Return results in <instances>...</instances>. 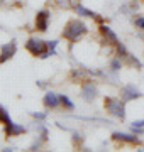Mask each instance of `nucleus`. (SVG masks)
<instances>
[{"label": "nucleus", "mask_w": 144, "mask_h": 152, "mask_svg": "<svg viewBox=\"0 0 144 152\" xmlns=\"http://www.w3.org/2000/svg\"><path fill=\"white\" fill-rule=\"evenodd\" d=\"M54 4L60 7V9H73V4H75V2H73V0H54Z\"/></svg>", "instance_id": "obj_18"}, {"label": "nucleus", "mask_w": 144, "mask_h": 152, "mask_svg": "<svg viewBox=\"0 0 144 152\" xmlns=\"http://www.w3.org/2000/svg\"><path fill=\"white\" fill-rule=\"evenodd\" d=\"M56 48H58V41H49L48 42V53H49V56L56 54Z\"/></svg>", "instance_id": "obj_19"}, {"label": "nucleus", "mask_w": 144, "mask_h": 152, "mask_svg": "<svg viewBox=\"0 0 144 152\" xmlns=\"http://www.w3.org/2000/svg\"><path fill=\"white\" fill-rule=\"evenodd\" d=\"M100 34H102V37H104V41H105L107 44H110V46H115L117 42H119V37H117V34L112 31L109 26H105V24H102L100 26Z\"/></svg>", "instance_id": "obj_8"}, {"label": "nucleus", "mask_w": 144, "mask_h": 152, "mask_svg": "<svg viewBox=\"0 0 144 152\" xmlns=\"http://www.w3.org/2000/svg\"><path fill=\"white\" fill-rule=\"evenodd\" d=\"M9 122H12L10 120V115H9V112H7L2 105H0V124H4V125H7Z\"/></svg>", "instance_id": "obj_15"}, {"label": "nucleus", "mask_w": 144, "mask_h": 152, "mask_svg": "<svg viewBox=\"0 0 144 152\" xmlns=\"http://www.w3.org/2000/svg\"><path fill=\"white\" fill-rule=\"evenodd\" d=\"M60 100H61V105H63L65 108L75 110V103H73L71 100H70V96H66V95H60Z\"/></svg>", "instance_id": "obj_14"}, {"label": "nucleus", "mask_w": 144, "mask_h": 152, "mask_svg": "<svg viewBox=\"0 0 144 152\" xmlns=\"http://www.w3.org/2000/svg\"><path fill=\"white\" fill-rule=\"evenodd\" d=\"M26 127L24 125H19V124H14V122H9L5 125V135L7 137H17V135H22L26 134Z\"/></svg>", "instance_id": "obj_9"}, {"label": "nucleus", "mask_w": 144, "mask_h": 152, "mask_svg": "<svg viewBox=\"0 0 144 152\" xmlns=\"http://www.w3.org/2000/svg\"><path fill=\"white\" fill-rule=\"evenodd\" d=\"M82 96L87 102L95 100V98L98 96V86L93 81H83V85H82Z\"/></svg>", "instance_id": "obj_5"}, {"label": "nucleus", "mask_w": 144, "mask_h": 152, "mask_svg": "<svg viewBox=\"0 0 144 152\" xmlns=\"http://www.w3.org/2000/svg\"><path fill=\"white\" fill-rule=\"evenodd\" d=\"M131 130H132L134 134H137V135H141V134H144V129H134V127H131Z\"/></svg>", "instance_id": "obj_24"}, {"label": "nucleus", "mask_w": 144, "mask_h": 152, "mask_svg": "<svg viewBox=\"0 0 144 152\" xmlns=\"http://www.w3.org/2000/svg\"><path fill=\"white\" fill-rule=\"evenodd\" d=\"M26 49L32 56H39V58H49V53H48V42H44L43 39H37V37H29L27 42H26Z\"/></svg>", "instance_id": "obj_3"}, {"label": "nucleus", "mask_w": 144, "mask_h": 152, "mask_svg": "<svg viewBox=\"0 0 144 152\" xmlns=\"http://www.w3.org/2000/svg\"><path fill=\"white\" fill-rule=\"evenodd\" d=\"M115 49H117V56H119V58H122V59H124V58H126V56H127V49H126V46H124V44L120 42V41H119V42L115 44Z\"/></svg>", "instance_id": "obj_17"}, {"label": "nucleus", "mask_w": 144, "mask_h": 152, "mask_svg": "<svg viewBox=\"0 0 144 152\" xmlns=\"http://www.w3.org/2000/svg\"><path fill=\"white\" fill-rule=\"evenodd\" d=\"M43 103H44L46 108H58L61 105V100H60V95H56L53 91H48L43 98Z\"/></svg>", "instance_id": "obj_12"}, {"label": "nucleus", "mask_w": 144, "mask_h": 152, "mask_svg": "<svg viewBox=\"0 0 144 152\" xmlns=\"http://www.w3.org/2000/svg\"><path fill=\"white\" fill-rule=\"evenodd\" d=\"M112 139L119 142H127V144H139L137 134H124V132H114L112 134Z\"/></svg>", "instance_id": "obj_11"}, {"label": "nucleus", "mask_w": 144, "mask_h": 152, "mask_svg": "<svg viewBox=\"0 0 144 152\" xmlns=\"http://www.w3.org/2000/svg\"><path fill=\"white\" fill-rule=\"evenodd\" d=\"M2 4H4V0H0V5H2Z\"/></svg>", "instance_id": "obj_25"}, {"label": "nucleus", "mask_w": 144, "mask_h": 152, "mask_svg": "<svg viewBox=\"0 0 144 152\" xmlns=\"http://www.w3.org/2000/svg\"><path fill=\"white\" fill-rule=\"evenodd\" d=\"M134 26H136L137 29H143L144 31V15L136 17V19H134Z\"/></svg>", "instance_id": "obj_20"}, {"label": "nucleus", "mask_w": 144, "mask_h": 152, "mask_svg": "<svg viewBox=\"0 0 144 152\" xmlns=\"http://www.w3.org/2000/svg\"><path fill=\"white\" fill-rule=\"evenodd\" d=\"M120 96L124 102H131V100H137V98L143 96V93L139 91L134 85H126V86L120 90Z\"/></svg>", "instance_id": "obj_7"}, {"label": "nucleus", "mask_w": 144, "mask_h": 152, "mask_svg": "<svg viewBox=\"0 0 144 152\" xmlns=\"http://www.w3.org/2000/svg\"><path fill=\"white\" fill-rule=\"evenodd\" d=\"M87 32H88L87 24L82 22V20H78V19H73V20H70L66 26H65V29H63V37L68 39L70 42H76V41H80Z\"/></svg>", "instance_id": "obj_1"}, {"label": "nucleus", "mask_w": 144, "mask_h": 152, "mask_svg": "<svg viewBox=\"0 0 144 152\" xmlns=\"http://www.w3.org/2000/svg\"><path fill=\"white\" fill-rule=\"evenodd\" d=\"M131 127H134V129H144V120H134L132 124H131Z\"/></svg>", "instance_id": "obj_22"}, {"label": "nucleus", "mask_w": 144, "mask_h": 152, "mask_svg": "<svg viewBox=\"0 0 144 152\" xmlns=\"http://www.w3.org/2000/svg\"><path fill=\"white\" fill-rule=\"evenodd\" d=\"M122 68V58H114V59L110 61V71H114V73H119Z\"/></svg>", "instance_id": "obj_16"}, {"label": "nucleus", "mask_w": 144, "mask_h": 152, "mask_svg": "<svg viewBox=\"0 0 144 152\" xmlns=\"http://www.w3.org/2000/svg\"><path fill=\"white\" fill-rule=\"evenodd\" d=\"M126 102L124 100H119V98H114V96H107L105 102H104V107H105V110L109 112L110 115H114V117H117V118H126Z\"/></svg>", "instance_id": "obj_2"}, {"label": "nucleus", "mask_w": 144, "mask_h": 152, "mask_svg": "<svg viewBox=\"0 0 144 152\" xmlns=\"http://www.w3.org/2000/svg\"><path fill=\"white\" fill-rule=\"evenodd\" d=\"M15 51H17L15 41H10V42H7V44H2V46H0V64H2V63H7L9 59H12L14 54H15Z\"/></svg>", "instance_id": "obj_4"}, {"label": "nucleus", "mask_w": 144, "mask_h": 152, "mask_svg": "<svg viewBox=\"0 0 144 152\" xmlns=\"http://www.w3.org/2000/svg\"><path fill=\"white\" fill-rule=\"evenodd\" d=\"M124 59L127 61L129 64H132L134 68H137V69H141V68H143V63H141V61H139V59H137V58H136L134 54H131V53H127V56H126Z\"/></svg>", "instance_id": "obj_13"}, {"label": "nucleus", "mask_w": 144, "mask_h": 152, "mask_svg": "<svg viewBox=\"0 0 144 152\" xmlns=\"http://www.w3.org/2000/svg\"><path fill=\"white\" fill-rule=\"evenodd\" d=\"M73 10L76 12L78 15H82V17H90V19H95V20H98V22L102 20L97 12H93V10H90V9H87V7H83L82 4H73Z\"/></svg>", "instance_id": "obj_10"}, {"label": "nucleus", "mask_w": 144, "mask_h": 152, "mask_svg": "<svg viewBox=\"0 0 144 152\" xmlns=\"http://www.w3.org/2000/svg\"><path fill=\"white\" fill-rule=\"evenodd\" d=\"M49 10H39L37 15H36V29L39 32H46L48 27H49Z\"/></svg>", "instance_id": "obj_6"}, {"label": "nucleus", "mask_w": 144, "mask_h": 152, "mask_svg": "<svg viewBox=\"0 0 144 152\" xmlns=\"http://www.w3.org/2000/svg\"><path fill=\"white\" fill-rule=\"evenodd\" d=\"M143 41H144V32H143Z\"/></svg>", "instance_id": "obj_26"}, {"label": "nucleus", "mask_w": 144, "mask_h": 152, "mask_svg": "<svg viewBox=\"0 0 144 152\" xmlns=\"http://www.w3.org/2000/svg\"><path fill=\"white\" fill-rule=\"evenodd\" d=\"M73 140H75V144H76V142H82L83 140V135L78 134V132H73Z\"/></svg>", "instance_id": "obj_23"}, {"label": "nucleus", "mask_w": 144, "mask_h": 152, "mask_svg": "<svg viewBox=\"0 0 144 152\" xmlns=\"http://www.w3.org/2000/svg\"><path fill=\"white\" fill-rule=\"evenodd\" d=\"M32 117L36 120H46V118H48V113H46V112H34Z\"/></svg>", "instance_id": "obj_21"}]
</instances>
